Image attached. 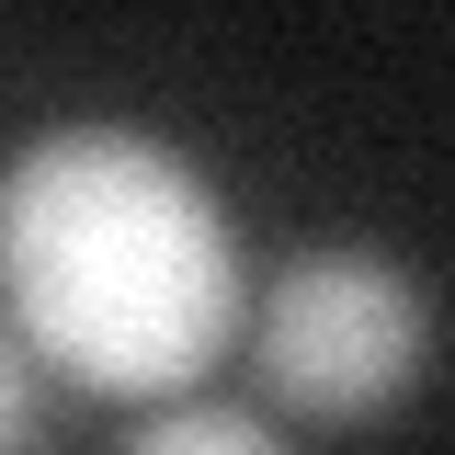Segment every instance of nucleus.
Segmentation results:
<instances>
[{
  "label": "nucleus",
  "mask_w": 455,
  "mask_h": 455,
  "mask_svg": "<svg viewBox=\"0 0 455 455\" xmlns=\"http://www.w3.org/2000/svg\"><path fill=\"white\" fill-rule=\"evenodd\" d=\"M0 296L35 364L92 398H194L228 364L239 228L137 125H57L0 171Z\"/></svg>",
  "instance_id": "1"
},
{
  "label": "nucleus",
  "mask_w": 455,
  "mask_h": 455,
  "mask_svg": "<svg viewBox=\"0 0 455 455\" xmlns=\"http://www.w3.org/2000/svg\"><path fill=\"white\" fill-rule=\"evenodd\" d=\"M239 353L296 421H376L433 376V296L387 251H296L239 307Z\"/></svg>",
  "instance_id": "2"
},
{
  "label": "nucleus",
  "mask_w": 455,
  "mask_h": 455,
  "mask_svg": "<svg viewBox=\"0 0 455 455\" xmlns=\"http://www.w3.org/2000/svg\"><path fill=\"white\" fill-rule=\"evenodd\" d=\"M125 455H284L262 410H228V398H160V421H137Z\"/></svg>",
  "instance_id": "3"
},
{
  "label": "nucleus",
  "mask_w": 455,
  "mask_h": 455,
  "mask_svg": "<svg viewBox=\"0 0 455 455\" xmlns=\"http://www.w3.org/2000/svg\"><path fill=\"white\" fill-rule=\"evenodd\" d=\"M46 433V364H35V341L0 319V455H23Z\"/></svg>",
  "instance_id": "4"
}]
</instances>
